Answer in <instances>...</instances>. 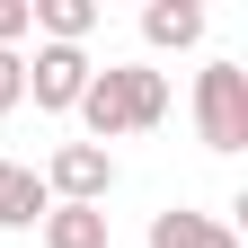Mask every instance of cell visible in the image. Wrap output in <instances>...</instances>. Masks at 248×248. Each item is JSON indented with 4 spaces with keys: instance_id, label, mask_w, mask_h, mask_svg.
I'll return each mask as SVG.
<instances>
[{
    "instance_id": "obj_1",
    "label": "cell",
    "mask_w": 248,
    "mask_h": 248,
    "mask_svg": "<svg viewBox=\"0 0 248 248\" xmlns=\"http://www.w3.org/2000/svg\"><path fill=\"white\" fill-rule=\"evenodd\" d=\"M80 124H89V142H115V133H151V124L169 115V80L151 71V62H107V71H89V89H80V107H71Z\"/></svg>"
},
{
    "instance_id": "obj_2",
    "label": "cell",
    "mask_w": 248,
    "mask_h": 248,
    "mask_svg": "<svg viewBox=\"0 0 248 248\" xmlns=\"http://www.w3.org/2000/svg\"><path fill=\"white\" fill-rule=\"evenodd\" d=\"M195 133H204V151H248V71L239 62L195 71Z\"/></svg>"
},
{
    "instance_id": "obj_3",
    "label": "cell",
    "mask_w": 248,
    "mask_h": 248,
    "mask_svg": "<svg viewBox=\"0 0 248 248\" xmlns=\"http://www.w3.org/2000/svg\"><path fill=\"white\" fill-rule=\"evenodd\" d=\"M107 186H115V160L98 142H62L45 160V195L53 204H107Z\"/></svg>"
},
{
    "instance_id": "obj_4",
    "label": "cell",
    "mask_w": 248,
    "mask_h": 248,
    "mask_svg": "<svg viewBox=\"0 0 248 248\" xmlns=\"http://www.w3.org/2000/svg\"><path fill=\"white\" fill-rule=\"evenodd\" d=\"M89 71H98V62H89L80 45H36L27 89H36V107H45V115H71V107H80V89H89Z\"/></svg>"
},
{
    "instance_id": "obj_5",
    "label": "cell",
    "mask_w": 248,
    "mask_h": 248,
    "mask_svg": "<svg viewBox=\"0 0 248 248\" xmlns=\"http://www.w3.org/2000/svg\"><path fill=\"white\" fill-rule=\"evenodd\" d=\"M45 213H53L45 177H36V169H18V160H0V222H9V231H36Z\"/></svg>"
},
{
    "instance_id": "obj_6",
    "label": "cell",
    "mask_w": 248,
    "mask_h": 248,
    "mask_svg": "<svg viewBox=\"0 0 248 248\" xmlns=\"http://www.w3.org/2000/svg\"><path fill=\"white\" fill-rule=\"evenodd\" d=\"M151 248H239V231H222L213 213H151Z\"/></svg>"
},
{
    "instance_id": "obj_7",
    "label": "cell",
    "mask_w": 248,
    "mask_h": 248,
    "mask_svg": "<svg viewBox=\"0 0 248 248\" xmlns=\"http://www.w3.org/2000/svg\"><path fill=\"white\" fill-rule=\"evenodd\" d=\"M45 248H107V204H53Z\"/></svg>"
},
{
    "instance_id": "obj_8",
    "label": "cell",
    "mask_w": 248,
    "mask_h": 248,
    "mask_svg": "<svg viewBox=\"0 0 248 248\" xmlns=\"http://www.w3.org/2000/svg\"><path fill=\"white\" fill-rule=\"evenodd\" d=\"M27 27H45V45H80L98 27V0H27Z\"/></svg>"
},
{
    "instance_id": "obj_9",
    "label": "cell",
    "mask_w": 248,
    "mask_h": 248,
    "mask_svg": "<svg viewBox=\"0 0 248 248\" xmlns=\"http://www.w3.org/2000/svg\"><path fill=\"white\" fill-rule=\"evenodd\" d=\"M142 36L151 45H195L204 36V9H195V0H151V9H142Z\"/></svg>"
},
{
    "instance_id": "obj_10",
    "label": "cell",
    "mask_w": 248,
    "mask_h": 248,
    "mask_svg": "<svg viewBox=\"0 0 248 248\" xmlns=\"http://www.w3.org/2000/svg\"><path fill=\"white\" fill-rule=\"evenodd\" d=\"M18 98H27V62H18V53H0V115H9Z\"/></svg>"
},
{
    "instance_id": "obj_11",
    "label": "cell",
    "mask_w": 248,
    "mask_h": 248,
    "mask_svg": "<svg viewBox=\"0 0 248 248\" xmlns=\"http://www.w3.org/2000/svg\"><path fill=\"white\" fill-rule=\"evenodd\" d=\"M18 36H27V0H0V53H18Z\"/></svg>"
}]
</instances>
